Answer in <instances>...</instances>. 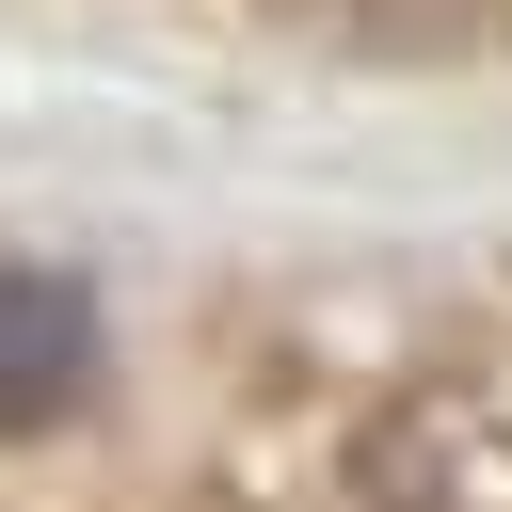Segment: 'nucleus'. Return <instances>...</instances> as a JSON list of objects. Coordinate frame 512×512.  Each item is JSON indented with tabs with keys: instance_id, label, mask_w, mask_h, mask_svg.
<instances>
[{
	"instance_id": "f257e3e1",
	"label": "nucleus",
	"mask_w": 512,
	"mask_h": 512,
	"mask_svg": "<svg viewBox=\"0 0 512 512\" xmlns=\"http://www.w3.org/2000/svg\"><path fill=\"white\" fill-rule=\"evenodd\" d=\"M96 384V304L64 288V272H32V256H0V432H32V416H64Z\"/></svg>"
}]
</instances>
